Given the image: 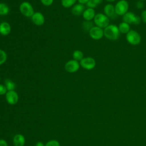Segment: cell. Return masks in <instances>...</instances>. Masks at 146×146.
<instances>
[{
    "instance_id": "15",
    "label": "cell",
    "mask_w": 146,
    "mask_h": 146,
    "mask_svg": "<svg viewBox=\"0 0 146 146\" xmlns=\"http://www.w3.org/2000/svg\"><path fill=\"white\" fill-rule=\"evenodd\" d=\"M136 16V15L132 12H127L123 15V21L128 24H133Z\"/></svg>"
},
{
    "instance_id": "25",
    "label": "cell",
    "mask_w": 146,
    "mask_h": 146,
    "mask_svg": "<svg viewBox=\"0 0 146 146\" xmlns=\"http://www.w3.org/2000/svg\"><path fill=\"white\" fill-rule=\"evenodd\" d=\"M87 6L88 7V8H91V9H94L96 7V6H98L94 1V0H89V1L86 3Z\"/></svg>"
},
{
    "instance_id": "33",
    "label": "cell",
    "mask_w": 146,
    "mask_h": 146,
    "mask_svg": "<svg viewBox=\"0 0 146 146\" xmlns=\"http://www.w3.org/2000/svg\"><path fill=\"white\" fill-rule=\"evenodd\" d=\"M35 146H44V145L43 144V143H42L40 141H38V143H36Z\"/></svg>"
},
{
    "instance_id": "30",
    "label": "cell",
    "mask_w": 146,
    "mask_h": 146,
    "mask_svg": "<svg viewBox=\"0 0 146 146\" xmlns=\"http://www.w3.org/2000/svg\"><path fill=\"white\" fill-rule=\"evenodd\" d=\"M0 146H7V142L3 139L0 140Z\"/></svg>"
},
{
    "instance_id": "28",
    "label": "cell",
    "mask_w": 146,
    "mask_h": 146,
    "mask_svg": "<svg viewBox=\"0 0 146 146\" xmlns=\"http://www.w3.org/2000/svg\"><path fill=\"white\" fill-rule=\"evenodd\" d=\"M141 19L144 23H146V10H143L141 12Z\"/></svg>"
},
{
    "instance_id": "36",
    "label": "cell",
    "mask_w": 146,
    "mask_h": 146,
    "mask_svg": "<svg viewBox=\"0 0 146 146\" xmlns=\"http://www.w3.org/2000/svg\"><path fill=\"white\" fill-rule=\"evenodd\" d=\"M0 80H1V77H0Z\"/></svg>"
},
{
    "instance_id": "29",
    "label": "cell",
    "mask_w": 146,
    "mask_h": 146,
    "mask_svg": "<svg viewBox=\"0 0 146 146\" xmlns=\"http://www.w3.org/2000/svg\"><path fill=\"white\" fill-rule=\"evenodd\" d=\"M136 7H137V9H143V8L144 7V3H143V1H139L137 2V3H136Z\"/></svg>"
},
{
    "instance_id": "5",
    "label": "cell",
    "mask_w": 146,
    "mask_h": 146,
    "mask_svg": "<svg viewBox=\"0 0 146 146\" xmlns=\"http://www.w3.org/2000/svg\"><path fill=\"white\" fill-rule=\"evenodd\" d=\"M129 5L126 0L118 1L115 6V10L117 15H123L128 12Z\"/></svg>"
},
{
    "instance_id": "32",
    "label": "cell",
    "mask_w": 146,
    "mask_h": 146,
    "mask_svg": "<svg viewBox=\"0 0 146 146\" xmlns=\"http://www.w3.org/2000/svg\"><path fill=\"white\" fill-rule=\"evenodd\" d=\"M94 2H95L97 5H98L100 4L101 3H102L103 0H94Z\"/></svg>"
},
{
    "instance_id": "18",
    "label": "cell",
    "mask_w": 146,
    "mask_h": 146,
    "mask_svg": "<svg viewBox=\"0 0 146 146\" xmlns=\"http://www.w3.org/2000/svg\"><path fill=\"white\" fill-rule=\"evenodd\" d=\"M5 86L8 91H14L16 88L15 83L10 79H5Z\"/></svg>"
},
{
    "instance_id": "7",
    "label": "cell",
    "mask_w": 146,
    "mask_h": 146,
    "mask_svg": "<svg viewBox=\"0 0 146 146\" xmlns=\"http://www.w3.org/2000/svg\"><path fill=\"white\" fill-rule=\"evenodd\" d=\"M80 66V63L78 61L71 59L66 63L64 68L66 71L69 73H74L79 70Z\"/></svg>"
},
{
    "instance_id": "20",
    "label": "cell",
    "mask_w": 146,
    "mask_h": 146,
    "mask_svg": "<svg viewBox=\"0 0 146 146\" xmlns=\"http://www.w3.org/2000/svg\"><path fill=\"white\" fill-rule=\"evenodd\" d=\"M72 58H73V59L79 62L84 58V54L82 51L76 50L73 52Z\"/></svg>"
},
{
    "instance_id": "26",
    "label": "cell",
    "mask_w": 146,
    "mask_h": 146,
    "mask_svg": "<svg viewBox=\"0 0 146 146\" xmlns=\"http://www.w3.org/2000/svg\"><path fill=\"white\" fill-rule=\"evenodd\" d=\"M7 88L6 87V86L3 84H0V95H5L7 93Z\"/></svg>"
},
{
    "instance_id": "19",
    "label": "cell",
    "mask_w": 146,
    "mask_h": 146,
    "mask_svg": "<svg viewBox=\"0 0 146 146\" xmlns=\"http://www.w3.org/2000/svg\"><path fill=\"white\" fill-rule=\"evenodd\" d=\"M10 8L9 6L5 3H0V15H6L9 14Z\"/></svg>"
},
{
    "instance_id": "3",
    "label": "cell",
    "mask_w": 146,
    "mask_h": 146,
    "mask_svg": "<svg viewBox=\"0 0 146 146\" xmlns=\"http://www.w3.org/2000/svg\"><path fill=\"white\" fill-rule=\"evenodd\" d=\"M19 11L22 14L26 17H31L35 13L33 6L27 1H24L21 3L19 6Z\"/></svg>"
},
{
    "instance_id": "9",
    "label": "cell",
    "mask_w": 146,
    "mask_h": 146,
    "mask_svg": "<svg viewBox=\"0 0 146 146\" xmlns=\"http://www.w3.org/2000/svg\"><path fill=\"white\" fill-rule=\"evenodd\" d=\"M33 23L38 26L43 25L45 22V18L43 14L40 12H35L31 17Z\"/></svg>"
},
{
    "instance_id": "31",
    "label": "cell",
    "mask_w": 146,
    "mask_h": 146,
    "mask_svg": "<svg viewBox=\"0 0 146 146\" xmlns=\"http://www.w3.org/2000/svg\"><path fill=\"white\" fill-rule=\"evenodd\" d=\"M77 1H78L79 3H80L82 5L86 4L89 1V0H77Z\"/></svg>"
},
{
    "instance_id": "21",
    "label": "cell",
    "mask_w": 146,
    "mask_h": 146,
    "mask_svg": "<svg viewBox=\"0 0 146 146\" xmlns=\"http://www.w3.org/2000/svg\"><path fill=\"white\" fill-rule=\"evenodd\" d=\"M77 0H61V4L64 8H70L73 6Z\"/></svg>"
},
{
    "instance_id": "13",
    "label": "cell",
    "mask_w": 146,
    "mask_h": 146,
    "mask_svg": "<svg viewBox=\"0 0 146 146\" xmlns=\"http://www.w3.org/2000/svg\"><path fill=\"white\" fill-rule=\"evenodd\" d=\"M95 15V11L94 9L91 8H87L85 9L82 14L83 18L84 19V20L88 21H90L92 19H93Z\"/></svg>"
},
{
    "instance_id": "1",
    "label": "cell",
    "mask_w": 146,
    "mask_h": 146,
    "mask_svg": "<svg viewBox=\"0 0 146 146\" xmlns=\"http://www.w3.org/2000/svg\"><path fill=\"white\" fill-rule=\"evenodd\" d=\"M103 30L104 36L109 40H116L120 36L119 28L115 25H109Z\"/></svg>"
},
{
    "instance_id": "17",
    "label": "cell",
    "mask_w": 146,
    "mask_h": 146,
    "mask_svg": "<svg viewBox=\"0 0 146 146\" xmlns=\"http://www.w3.org/2000/svg\"><path fill=\"white\" fill-rule=\"evenodd\" d=\"M118 28L120 33L123 34H127L131 30L129 24L124 22L120 23L118 26Z\"/></svg>"
},
{
    "instance_id": "12",
    "label": "cell",
    "mask_w": 146,
    "mask_h": 146,
    "mask_svg": "<svg viewBox=\"0 0 146 146\" xmlns=\"http://www.w3.org/2000/svg\"><path fill=\"white\" fill-rule=\"evenodd\" d=\"M11 27L7 22H3L0 23V34L3 36L8 35L11 32Z\"/></svg>"
},
{
    "instance_id": "14",
    "label": "cell",
    "mask_w": 146,
    "mask_h": 146,
    "mask_svg": "<svg viewBox=\"0 0 146 146\" xmlns=\"http://www.w3.org/2000/svg\"><path fill=\"white\" fill-rule=\"evenodd\" d=\"M84 10L85 7L84 5L78 3L73 6L71 9V13L75 16H79L81 14H83Z\"/></svg>"
},
{
    "instance_id": "4",
    "label": "cell",
    "mask_w": 146,
    "mask_h": 146,
    "mask_svg": "<svg viewBox=\"0 0 146 146\" xmlns=\"http://www.w3.org/2000/svg\"><path fill=\"white\" fill-rule=\"evenodd\" d=\"M126 39L129 44L136 46L140 43L141 38L139 33L135 30H131L126 34Z\"/></svg>"
},
{
    "instance_id": "24",
    "label": "cell",
    "mask_w": 146,
    "mask_h": 146,
    "mask_svg": "<svg viewBox=\"0 0 146 146\" xmlns=\"http://www.w3.org/2000/svg\"><path fill=\"white\" fill-rule=\"evenodd\" d=\"M44 146H60V144L57 140H52L48 141Z\"/></svg>"
},
{
    "instance_id": "22",
    "label": "cell",
    "mask_w": 146,
    "mask_h": 146,
    "mask_svg": "<svg viewBox=\"0 0 146 146\" xmlns=\"http://www.w3.org/2000/svg\"><path fill=\"white\" fill-rule=\"evenodd\" d=\"M93 23L90 21H85L83 22L82 23V27L83 29H84V30L85 31H89L90 30L92 27H94L93 26Z\"/></svg>"
},
{
    "instance_id": "2",
    "label": "cell",
    "mask_w": 146,
    "mask_h": 146,
    "mask_svg": "<svg viewBox=\"0 0 146 146\" xmlns=\"http://www.w3.org/2000/svg\"><path fill=\"white\" fill-rule=\"evenodd\" d=\"M94 22L96 26L102 29L106 28L110 25V18L104 14L98 13L95 15Z\"/></svg>"
},
{
    "instance_id": "23",
    "label": "cell",
    "mask_w": 146,
    "mask_h": 146,
    "mask_svg": "<svg viewBox=\"0 0 146 146\" xmlns=\"http://www.w3.org/2000/svg\"><path fill=\"white\" fill-rule=\"evenodd\" d=\"M7 58V56L6 52L4 50L0 49V66L6 62Z\"/></svg>"
},
{
    "instance_id": "11",
    "label": "cell",
    "mask_w": 146,
    "mask_h": 146,
    "mask_svg": "<svg viewBox=\"0 0 146 146\" xmlns=\"http://www.w3.org/2000/svg\"><path fill=\"white\" fill-rule=\"evenodd\" d=\"M104 13L107 17L111 19H115L117 15L115 10V6L110 3L104 7Z\"/></svg>"
},
{
    "instance_id": "35",
    "label": "cell",
    "mask_w": 146,
    "mask_h": 146,
    "mask_svg": "<svg viewBox=\"0 0 146 146\" xmlns=\"http://www.w3.org/2000/svg\"><path fill=\"white\" fill-rule=\"evenodd\" d=\"M139 1H143V2L144 1H145V0H139Z\"/></svg>"
},
{
    "instance_id": "6",
    "label": "cell",
    "mask_w": 146,
    "mask_h": 146,
    "mask_svg": "<svg viewBox=\"0 0 146 146\" xmlns=\"http://www.w3.org/2000/svg\"><path fill=\"white\" fill-rule=\"evenodd\" d=\"M80 66L85 70H91L95 68L96 61L92 57H86L80 61Z\"/></svg>"
},
{
    "instance_id": "8",
    "label": "cell",
    "mask_w": 146,
    "mask_h": 146,
    "mask_svg": "<svg viewBox=\"0 0 146 146\" xmlns=\"http://www.w3.org/2000/svg\"><path fill=\"white\" fill-rule=\"evenodd\" d=\"M88 33L90 36L94 40H99L104 36V30L96 26L92 27Z\"/></svg>"
},
{
    "instance_id": "34",
    "label": "cell",
    "mask_w": 146,
    "mask_h": 146,
    "mask_svg": "<svg viewBox=\"0 0 146 146\" xmlns=\"http://www.w3.org/2000/svg\"><path fill=\"white\" fill-rule=\"evenodd\" d=\"M106 1H107V2H113V1H115V0H106Z\"/></svg>"
},
{
    "instance_id": "16",
    "label": "cell",
    "mask_w": 146,
    "mask_h": 146,
    "mask_svg": "<svg viewBox=\"0 0 146 146\" xmlns=\"http://www.w3.org/2000/svg\"><path fill=\"white\" fill-rule=\"evenodd\" d=\"M13 143L15 146H24L25 144V137L21 134H17L14 137Z\"/></svg>"
},
{
    "instance_id": "27",
    "label": "cell",
    "mask_w": 146,
    "mask_h": 146,
    "mask_svg": "<svg viewBox=\"0 0 146 146\" xmlns=\"http://www.w3.org/2000/svg\"><path fill=\"white\" fill-rule=\"evenodd\" d=\"M40 1L43 5L46 6H51L54 2V0H40Z\"/></svg>"
},
{
    "instance_id": "10",
    "label": "cell",
    "mask_w": 146,
    "mask_h": 146,
    "mask_svg": "<svg viewBox=\"0 0 146 146\" xmlns=\"http://www.w3.org/2000/svg\"><path fill=\"white\" fill-rule=\"evenodd\" d=\"M6 99L9 104L11 105L15 104L18 101V95L14 91H8L6 94Z\"/></svg>"
}]
</instances>
